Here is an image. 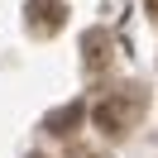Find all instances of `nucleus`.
I'll list each match as a JSON object with an SVG mask.
<instances>
[{
  "label": "nucleus",
  "instance_id": "1",
  "mask_svg": "<svg viewBox=\"0 0 158 158\" xmlns=\"http://www.w3.org/2000/svg\"><path fill=\"white\" fill-rule=\"evenodd\" d=\"M139 115H144V96H139L134 86H125L120 96H106L96 110H91L96 129H101V134H110V139H120V134H125V129L134 125Z\"/></svg>",
  "mask_w": 158,
  "mask_h": 158
},
{
  "label": "nucleus",
  "instance_id": "6",
  "mask_svg": "<svg viewBox=\"0 0 158 158\" xmlns=\"http://www.w3.org/2000/svg\"><path fill=\"white\" fill-rule=\"evenodd\" d=\"M29 158H43V153H29Z\"/></svg>",
  "mask_w": 158,
  "mask_h": 158
},
{
  "label": "nucleus",
  "instance_id": "3",
  "mask_svg": "<svg viewBox=\"0 0 158 158\" xmlns=\"http://www.w3.org/2000/svg\"><path fill=\"white\" fill-rule=\"evenodd\" d=\"M110 58H115V39H110L106 29H86V39H81V62H86V72H106Z\"/></svg>",
  "mask_w": 158,
  "mask_h": 158
},
{
  "label": "nucleus",
  "instance_id": "4",
  "mask_svg": "<svg viewBox=\"0 0 158 158\" xmlns=\"http://www.w3.org/2000/svg\"><path fill=\"white\" fill-rule=\"evenodd\" d=\"M81 115H86V106H81V101H72V106H62V110H53V115L43 120V129H48V134H62V139H67L72 129L81 125Z\"/></svg>",
  "mask_w": 158,
  "mask_h": 158
},
{
  "label": "nucleus",
  "instance_id": "5",
  "mask_svg": "<svg viewBox=\"0 0 158 158\" xmlns=\"http://www.w3.org/2000/svg\"><path fill=\"white\" fill-rule=\"evenodd\" d=\"M144 5H148V15H153V19H158V0H144Z\"/></svg>",
  "mask_w": 158,
  "mask_h": 158
},
{
  "label": "nucleus",
  "instance_id": "2",
  "mask_svg": "<svg viewBox=\"0 0 158 158\" xmlns=\"http://www.w3.org/2000/svg\"><path fill=\"white\" fill-rule=\"evenodd\" d=\"M24 24L34 39H53L67 24V0H29L24 5Z\"/></svg>",
  "mask_w": 158,
  "mask_h": 158
}]
</instances>
